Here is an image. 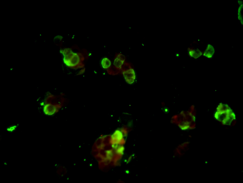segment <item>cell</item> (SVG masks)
Here are the masks:
<instances>
[{"instance_id":"cell-17","label":"cell","mask_w":243,"mask_h":183,"mask_svg":"<svg viewBox=\"0 0 243 183\" xmlns=\"http://www.w3.org/2000/svg\"><path fill=\"white\" fill-rule=\"evenodd\" d=\"M238 2L240 5L242 4V1L241 0L238 1Z\"/></svg>"},{"instance_id":"cell-13","label":"cell","mask_w":243,"mask_h":183,"mask_svg":"<svg viewBox=\"0 0 243 183\" xmlns=\"http://www.w3.org/2000/svg\"><path fill=\"white\" fill-rule=\"evenodd\" d=\"M17 126L16 125H13L7 127V131L10 133L14 132L17 128Z\"/></svg>"},{"instance_id":"cell-9","label":"cell","mask_w":243,"mask_h":183,"mask_svg":"<svg viewBox=\"0 0 243 183\" xmlns=\"http://www.w3.org/2000/svg\"><path fill=\"white\" fill-rule=\"evenodd\" d=\"M188 50L190 56L195 59H198L203 54L202 52L198 49H195L193 48L189 47Z\"/></svg>"},{"instance_id":"cell-7","label":"cell","mask_w":243,"mask_h":183,"mask_svg":"<svg viewBox=\"0 0 243 183\" xmlns=\"http://www.w3.org/2000/svg\"><path fill=\"white\" fill-rule=\"evenodd\" d=\"M190 144V142L188 140L184 141L178 144L174 150V157L177 158L183 157L189 150Z\"/></svg>"},{"instance_id":"cell-6","label":"cell","mask_w":243,"mask_h":183,"mask_svg":"<svg viewBox=\"0 0 243 183\" xmlns=\"http://www.w3.org/2000/svg\"><path fill=\"white\" fill-rule=\"evenodd\" d=\"M125 137L120 129H118L110 136L109 141L113 145H124L125 143Z\"/></svg>"},{"instance_id":"cell-8","label":"cell","mask_w":243,"mask_h":183,"mask_svg":"<svg viewBox=\"0 0 243 183\" xmlns=\"http://www.w3.org/2000/svg\"><path fill=\"white\" fill-rule=\"evenodd\" d=\"M63 106L59 104L46 103L43 106V112L47 116H51L58 113Z\"/></svg>"},{"instance_id":"cell-11","label":"cell","mask_w":243,"mask_h":183,"mask_svg":"<svg viewBox=\"0 0 243 183\" xmlns=\"http://www.w3.org/2000/svg\"><path fill=\"white\" fill-rule=\"evenodd\" d=\"M101 64L102 67L106 70L109 69L111 66L112 63L110 60L107 57H104L101 60Z\"/></svg>"},{"instance_id":"cell-12","label":"cell","mask_w":243,"mask_h":183,"mask_svg":"<svg viewBox=\"0 0 243 183\" xmlns=\"http://www.w3.org/2000/svg\"><path fill=\"white\" fill-rule=\"evenodd\" d=\"M243 5L239 6L238 11V18L241 23L242 25L243 22Z\"/></svg>"},{"instance_id":"cell-4","label":"cell","mask_w":243,"mask_h":183,"mask_svg":"<svg viewBox=\"0 0 243 183\" xmlns=\"http://www.w3.org/2000/svg\"><path fill=\"white\" fill-rule=\"evenodd\" d=\"M125 56L121 53H118L115 56L112 65L107 70L109 75H115L118 74L121 72L122 68L125 62Z\"/></svg>"},{"instance_id":"cell-2","label":"cell","mask_w":243,"mask_h":183,"mask_svg":"<svg viewBox=\"0 0 243 183\" xmlns=\"http://www.w3.org/2000/svg\"><path fill=\"white\" fill-rule=\"evenodd\" d=\"M214 116L215 120L224 127H233L237 123L235 113L226 103H219L216 107Z\"/></svg>"},{"instance_id":"cell-1","label":"cell","mask_w":243,"mask_h":183,"mask_svg":"<svg viewBox=\"0 0 243 183\" xmlns=\"http://www.w3.org/2000/svg\"><path fill=\"white\" fill-rule=\"evenodd\" d=\"M197 111L194 105H192L186 110L173 115L171 119V123L183 131L193 130L197 127Z\"/></svg>"},{"instance_id":"cell-10","label":"cell","mask_w":243,"mask_h":183,"mask_svg":"<svg viewBox=\"0 0 243 183\" xmlns=\"http://www.w3.org/2000/svg\"><path fill=\"white\" fill-rule=\"evenodd\" d=\"M215 52L214 48L213 46L210 44H208L203 53L204 56L208 58H212Z\"/></svg>"},{"instance_id":"cell-5","label":"cell","mask_w":243,"mask_h":183,"mask_svg":"<svg viewBox=\"0 0 243 183\" xmlns=\"http://www.w3.org/2000/svg\"><path fill=\"white\" fill-rule=\"evenodd\" d=\"M121 72L126 83L129 85L134 83L136 79V74L134 69L130 64L125 62Z\"/></svg>"},{"instance_id":"cell-16","label":"cell","mask_w":243,"mask_h":183,"mask_svg":"<svg viewBox=\"0 0 243 183\" xmlns=\"http://www.w3.org/2000/svg\"><path fill=\"white\" fill-rule=\"evenodd\" d=\"M45 104V102H43L40 103V105L42 106H44Z\"/></svg>"},{"instance_id":"cell-3","label":"cell","mask_w":243,"mask_h":183,"mask_svg":"<svg viewBox=\"0 0 243 183\" xmlns=\"http://www.w3.org/2000/svg\"><path fill=\"white\" fill-rule=\"evenodd\" d=\"M60 52L63 56V63L67 67L75 70L84 67L85 58L82 53L74 52L70 48H61Z\"/></svg>"},{"instance_id":"cell-14","label":"cell","mask_w":243,"mask_h":183,"mask_svg":"<svg viewBox=\"0 0 243 183\" xmlns=\"http://www.w3.org/2000/svg\"><path fill=\"white\" fill-rule=\"evenodd\" d=\"M85 68L84 67L81 69L77 74V75H80L83 74L85 71Z\"/></svg>"},{"instance_id":"cell-15","label":"cell","mask_w":243,"mask_h":183,"mask_svg":"<svg viewBox=\"0 0 243 183\" xmlns=\"http://www.w3.org/2000/svg\"><path fill=\"white\" fill-rule=\"evenodd\" d=\"M132 156H130L129 157L128 159V160H127L126 162L127 163H128L131 160L132 158Z\"/></svg>"}]
</instances>
